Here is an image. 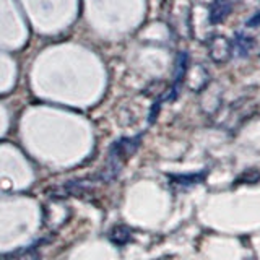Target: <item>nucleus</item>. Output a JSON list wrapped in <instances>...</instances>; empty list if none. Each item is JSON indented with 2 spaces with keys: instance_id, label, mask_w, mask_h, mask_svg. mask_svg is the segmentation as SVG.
I'll return each instance as SVG.
<instances>
[{
  "instance_id": "nucleus-1",
  "label": "nucleus",
  "mask_w": 260,
  "mask_h": 260,
  "mask_svg": "<svg viewBox=\"0 0 260 260\" xmlns=\"http://www.w3.org/2000/svg\"><path fill=\"white\" fill-rule=\"evenodd\" d=\"M140 145V137L135 138H122V140H117L111 146L109 151V161L106 165L101 177L104 181H114L117 177L119 171L122 168V165L130 158V154H134L135 150Z\"/></svg>"
}]
</instances>
